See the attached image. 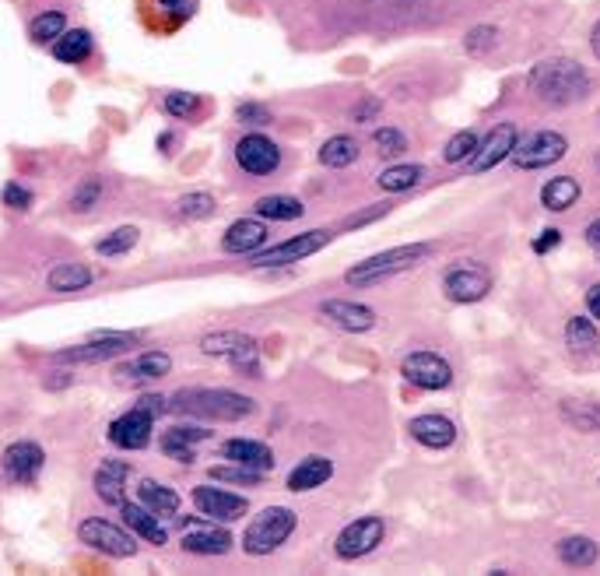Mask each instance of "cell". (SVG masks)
Masks as SVG:
<instances>
[{
  "instance_id": "6da1fadb",
  "label": "cell",
  "mask_w": 600,
  "mask_h": 576,
  "mask_svg": "<svg viewBox=\"0 0 600 576\" xmlns=\"http://www.w3.org/2000/svg\"><path fill=\"white\" fill-rule=\"evenodd\" d=\"M530 92L548 106H572L590 95V74L569 57H551L530 71Z\"/></svg>"
},
{
  "instance_id": "7a4b0ae2",
  "label": "cell",
  "mask_w": 600,
  "mask_h": 576,
  "mask_svg": "<svg viewBox=\"0 0 600 576\" xmlns=\"http://www.w3.org/2000/svg\"><path fill=\"white\" fill-rule=\"evenodd\" d=\"M172 411H183L190 418H215V422H239L257 411L253 397L236 390H179L169 401Z\"/></svg>"
},
{
  "instance_id": "3957f363",
  "label": "cell",
  "mask_w": 600,
  "mask_h": 576,
  "mask_svg": "<svg viewBox=\"0 0 600 576\" xmlns=\"http://www.w3.org/2000/svg\"><path fill=\"white\" fill-rule=\"evenodd\" d=\"M429 253H432V243L393 246V250H383V253H376V257H365L362 264L348 267L344 281H348V285H376V281H386V278H393V274L418 267Z\"/></svg>"
},
{
  "instance_id": "277c9868",
  "label": "cell",
  "mask_w": 600,
  "mask_h": 576,
  "mask_svg": "<svg viewBox=\"0 0 600 576\" xmlns=\"http://www.w3.org/2000/svg\"><path fill=\"white\" fill-rule=\"evenodd\" d=\"M295 524H299V517H295V510H288V506H267V510H260L257 517H253V524L246 527V538H243L246 555L278 552V548L292 538Z\"/></svg>"
},
{
  "instance_id": "5b68a950",
  "label": "cell",
  "mask_w": 600,
  "mask_h": 576,
  "mask_svg": "<svg viewBox=\"0 0 600 576\" xmlns=\"http://www.w3.org/2000/svg\"><path fill=\"white\" fill-rule=\"evenodd\" d=\"M565 155H569L565 134H558V130H534V134L516 141L509 159H513V166L523 169V173H534V169H548L555 166V162H562Z\"/></svg>"
},
{
  "instance_id": "8992f818",
  "label": "cell",
  "mask_w": 600,
  "mask_h": 576,
  "mask_svg": "<svg viewBox=\"0 0 600 576\" xmlns=\"http://www.w3.org/2000/svg\"><path fill=\"white\" fill-rule=\"evenodd\" d=\"M516 141H520V127L516 123H495L492 130H488L485 141H478V148H474V155L467 159V173L471 176H481V173H492L495 166H502V162L513 155Z\"/></svg>"
},
{
  "instance_id": "52a82bcc",
  "label": "cell",
  "mask_w": 600,
  "mask_h": 576,
  "mask_svg": "<svg viewBox=\"0 0 600 576\" xmlns=\"http://www.w3.org/2000/svg\"><path fill=\"white\" fill-rule=\"evenodd\" d=\"M383 538H386L383 517H358L337 534L334 552H337V559L355 562V559H365L369 552H376V548L383 545Z\"/></svg>"
},
{
  "instance_id": "ba28073f",
  "label": "cell",
  "mask_w": 600,
  "mask_h": 576,
  "mask_svg": "<svg viewBox=\"0 0 600 576\" xmlns=\"http://www.w3.org/2000/svg\"><path fill=\"white\" fill-rule=\"evenodd\" d=\"M443 292L453 303H481L492 292V274L478 260H460L443 274Z\"/></svg>"
},
{
  "instance_id": "9c48e42d",
  "label": "cell",
  "mask_w": 600,
  "mask_h": 576,
  "mask_svg": "<svg viewBox=\"0 0 600 576\" xmlns=\"http://www.w3.org/2000/svg\"><path fill=\"white\" fill-rule=\"evenodd\" d=\"M330 243V229H309L302 236H292L285 243L271 246V250H257L253 253V267H285V264H299V260L313 257L316 250Z\"/></svg>"
},
{
  "instance_id": "30bf717a",
  "label": "cell",
  "mask_w": 600,
  "mask_h": 576,
  "mask_svg": "<svg viewBox=\"0 0 600 576\" xmlns=\"http://www.w3.org/2000/svg\"><path fill=\"white\" fill-rule=\"evenodd\" d=\"M200 352L211 355V359H229L243 369H253L260 373L257 366V341L243 331H211L200 338Z\"/></svg>"
},
{
  "instance_id": "8fae6325",
  "label": "cell",
  "mask_w": 600,
  "mask_h": 576,
  "mask_svg": "<svg viewBox=\"0 0 600 576\" xmlns=\"http://www.w3.org/2000/svg\"><path fill=\"white\" fill-rule=\"evenodd\" d=\"M400 376L418 390H446L453 383V366L436 352H411L400 362Z\"/></svg>"
},
{
  "instance_id": "7c38bea8",
  "label": "cell",
  "mask_w": 600,
  "mask_h": 576,
  "mask_svg": "<svg viewBox=\"0 0 600 576\" xmlns=\"http://www.w3.org/2000/svg\"><path fill=\"white\" fill-rule=\"evenodd\" d=\"M78 538L85 541V545H92L95 552L113 555V559H130V555L137 552L134 534L116 527L113 520H85V524L78 527Z\"/></svg>"
},
{
  "instance_id": "4fadbf2b",
  "label": "cell",
  "mask_w": 600,
  "mask_h": 576,
  "mask_svg": "<svg viewBox=\"0 0 600 576\" xmlns=\"http://www.w3.org/2000/svg\"><path fill=\"white\" fill-rule=\"evenodd\" d=\"M193 506L208 520H218V524H232V520H243L250 513V499L236 496L229 489H215V485H197L193 489Z\"/></svg>"
},
{
  "instance_id": "5bb4252c",
  "label": "cell",
  "mask_w": 600,
  "mask_h": 576,
  "mask_svg": "<svg viewBox=\"0 0 600 576\" xmlns=\"http://www.w3.org/2000/svg\"><path fill=\"white\" fill-rule=\"evenodd\" d=\"M236 162L250 176H271L281 166V148L264 134H246L236 144Z\"/></svg>"
},
{
  "instance_id": "9a60e30c",
  "label": "cell",
  "mask_w": 600,
  "mask_h": 576,
  "mask_svg": "<svg viewBox=\"0 0 600 576\" xmlns=\"http://www.w3.org/2000/svg\"><path fill=\"white\" fill-rule=\"evenodd\" d=\"M130 345H137V334L102 331V334H92V341H88V345H78V348H67V352H60V362H85V366H92V362H109V359H116V355L127 352Z\"/></svg>"
},
{
  "instance_id": "2e32d148",
  "label": "cell",
  "mask_w": 600,
  "mask_h": 576,
  "mask_svg": "<svg viewBox=\"0 0 600 576\" xmlns=\"http://www.w3.org/2000/svg\"><path fill=\"white\" fill-rule=\"evenodd\" d=\"M46 464V454L39 443L32 440H18L11 443L8 450H4V475L11 478V482L18 485H32L39 478V471H43Z\"/></svg>"
},
{
  "instance_id": "e0dca14e",
  "label": "cell",
  "mask_w": 600,
  "mask_h": 576,
  "mask_svg": "<svg viewBox=\"0 0 600 576\" xmlns=\"http://www.w3.org/2000/svg\"><path fill=\"white\" fill-rule=\"evenodd\" d=\"M183 548L190 555H225L232 548V538L218 520H186Z\"/></svg>"
},
{
  "instance_id": "ac0fdd59",
  "label": "cell",
  "mask_w": 600,
  "mask_h": 576,
  "mask_svg": "<svg viewBox=\"0 0 600 576\" xmlns=\"http://www.w3.org/2000/svg\"><path fill=\"white\" fill-rule=\"evenodd\" d=\"M151 422L155 418L144 415L141 408H130L127 415H120L109 425V443L120 450H144L151 443Z\"/></svg>"
},
{
  "instance_id": "d6986e66",
  "label": "cell",
  "mask_w": 600,
  "mask_h": 576,
  "mask_svg": "<svg viewBox=\"0 0 600 576\" xmlns=\"http://www.w3.org/2000/svg\"><path fill=\"white\" fill-rule=\"evenodd\" d=\"M320 313L348 334H365L376 327V310H369L362 303H351V299H327V303H320Z\"/></svg>"
},
{
  "instance_id": "ffe728a7",
  "label": "cell",
  "mask_w": 600,
  "mask_h": 576,
  "mask_svg": "<svg viewBox=\"0 0 600 576\" xmlns=\"http://www.w3.org/2000/svg\"><path fill=\"white\" fill-rule=\"evenodd\" d=\"M411 440L422 443L425 450H446L457 443V425L446 415H418L408 422Z\"/></svg>"
},
{
  "instance_id": "44dd1931",
  "label": "cell",
  "mask_w": 600,
  "mask_h": 576,
  "mask_svg": "<svg viewBox=\"0 0 600 576\" xmlns=\"http://www.w3.org/2000/svg\"><path fill=\"white\" fill-rule=\"evenodd\" d=\"M267 243V225L264 218H239L225 229L222 246L225 253H257Z\"/></svg>"
},
{
  "instance_id": "7402d4cb",
  "label": "cell",
  "mask_w": 600,
  "mask_h": 576,
  "mask_svg": "<svg viewBox=\"0 0 600 576\" xmlns=\"http://www.w3.org/2000/svg\"><path fill=\"white\" fill-rule=\"evenodd\" d=\"M120 517H123V524H127L130 531L141 534V538L151 541V545H165V541H169V531H165L162 517H155V513H151L144 503H127V499H123Z\"/></svg>"
},
{
  "instance_id": "603a6c76",
  "label": "cell",
  "mask_w": 600,
  "mask_h": 576,
  "mask_svg": "<svg viewBox=\"0 0 600 576\" xmlns=\"http://www.w3.org/2000/svg\"><path fill=\"white\" fill-rule=\"evenodd\" d=\"M330 478H334V461L313 454L292 468V475H288V492H313L320 489V485H327Z\"/></svg>"
},
{
  "instance_id": "cb8c5ba5",
  "label": "cell",
  "mask_w": 600,
  "mask_h": 576,
  "mask_svg": "<svg viewBox=\"0 0 600 576\" xmlns=\"http://www.w3.org/2000/svg\"><path fill=\"white\" fill-rule=\"evenodd\" d=\"M222 457L232 464H246V468H257V471L274 468L271 447H267V443H257V440H229L222 447Z\"/></svg>"
},
{
  "instance_id": "d4e9b609",
  "label": "cell",
  "mask_w": 600,
  "mask_h": 576,
  "mask_svg": "<svg viewBox=\"0 0 600 576\" xmlns=\"http://www.w3.org/2000/svg\"><path fill=\"white\" fill-rule=\"evenodd\" d=\"M208 436H211V432L200 429V425H176V429H169L162 436V450L169 457H176L179 464H190L193 461V447H197V443H204Z\"/></svg>"
},
{
  "instance_id": "484cf974",
  "label": "cell",
  "mask_w": 600,
  "mask_h": 576,
  "mask_svg": "<svg viewBox=\"0 0 600 576\" xmlns=\"http://www.w3.org/2000/svg\"><path fill=\"white\" fill-rule=\"evenodd\" d=\"M555 555L562 566H572V569H586L600 559V545L586 534H569L555 545Z\"/></svg>"
},
{
  "instance_id": "4316f807",
  "label": "cell",
  "mask_w": 600,
  "mask_h": 576,
  "mask_svg": "<svg viewBox=\"0 0 600 576\" xmlns=\"http://www.w3.org/2000/svg\"><path fill=\"white\" fill-rule=\"evenodd\" d=\"M137 503H144L151 513H158V517H176L179 492L155 482V478H141V482H137Z\"/></svg>"
},
{
  "instance_id": "83f0119b",
  "label": "cell",
  "mask_w": 600,
  "mask_h": 576,
  "mask_svg": "<svg viewBox=\"0 0 600 576\" xmlns=\"http://www.w3.org/2000/svg\"><path fill=\"white\" fill-rule=\"evenodd\" d=\"M583 197V187H579L576 176H555V180H548L541 187V204L548 211H555V215H562V211H569L572 204Z\"/></svg>"
},
{
  "instance_id": "f1b7e54d",
  "label": "cell",
  "mask_w": 600,
  "mask_h": 576,
  "mask_svg": "<svg viewBox=\"0 0 600 576\" xmlns=\"http://www.w3.org/2000/svg\"><path fill=\"white\" fill-rule=\"evenodd\" d=\"M172 369V359L165 352H144L137 355V359L123 362L116 373L123 376V380H162V376H169Z\"/></svg>"
},
{
  "instance_id": "f546056e",
  "label": "cell",
  "mask_w": 600,
  "mask_h": 576,
  "mask_svg": "<svg viewBox=\"0 0 600 576\" xmlns=\"http://www.w3.org/2000/svg\"><path fill=\"white\" fill-rule=\"evenodd\" d=\"M130 468L120 461H106L99 471H95V492H99V499H106V503L120 506L123 503V482H127Z\"/></svg>"
},
{
  "instance_id": "4dcf8cb0",
  "label": "cell",
  "mask_w": 600,
  "mask_h": 576,
  "mask_svg": "<svg viewBox=\"0 0 600 576\" xmlns=\"http://www.w3.org/2000/svg\"><path fill=\"white\" fill-rule=\"evenodd\" d=\"M558 411H562V418L569 425H576L579 432H600V404L593 401H579V397H565L562 404H558Z\"/></svg>"
},
{
  "instance_id": "1f68e13d",
  "label": "cell",
  "mask_w": 600,
  "mask_h": 576,
  "mask_svg": "<svg viewBox=\"0 0 600 576\" xmlns=\"http://www.w3.org/2000/svg\"><path fill=\"white\" fill-rule=\"evenodd\" d=\"M422 176H425L422 166H415V162H400V166H390L376 176V187L386 190V194H404V190L418 187Z\"/></svg>"
},
{
  "instance_id": "d6a6232c",
  "label": "cell",
  "mask_w": 600,
  "mask_h": 576,
  "mask_svg": "<svg viewBox=\"0 0 600 576\" xmlns=\"http://www.w3.org/2000/svg\"><path fill=\"white\" fill-rule=\"evenodd\" d=\"M257 218H267V222H295L302 218V201L299 197H288V194H271V197H260L257 201Z\"/></svg>"
},
{
  "instance_id": "836d02e7",
  "label": "cell",
  "mask_w": 600,
  "mask_h": 576,
  "mask_svg": "<svg viewBox=\"0 0 600 576\" xmlns=\"http://www.w3.org/2000/svg\"><path fill=\"white\" fill-rule=\"evenodd\" d=\"M565 345H569V352H576V355H593L600 345L597 324H593L590 317H572L569 324H565Z\"/></svg>"
},
{
  "instance_id": "e575fe53",
  "label": "cell",
  "mask_w": 600,
  "mask_h": 576,
  "mask_svg": "<svg viewBox=\"0 0 600 576\" xmlns=\"http://www.w3.org/2000/svg\"><path fill=\"white\" fill-rule=\"evenodd\" d=\"M355 159H358V141H355V137L337 134V137H330V141H323L320 166H327V169H348Z\"/></svg>"
},
{
  "instance_id": "d590c367",
  "label": "cell",
  "mask_w": 600,
  "mask_h": 576,
  "mask_svg": "<svg viewBox=\"0 0 600 576\" xmlns=\"http://www.w3.org/2000/svg\"><path fill=\"white\" fill-rule=\"evenodd\" d=\"M92 267H85V264H60V267H53L50 271V288L53 292H81V288H88L92 285Z\"/></svg>"
},
{
  "instance_id": "8d00e7d4",
  "label": "cell",
  "mask_w": 600,
  "mask_h": 576,
  "mask_svg": "<svg viewBox=\"0 0 600 576\" xmlns=\"http://www.w3.org/2000/svg\"><path fill=\"white\" fill-rule=\"evenodd\" d=\"M53 53H57V60H64V64H81V60H88V53H92V32L85 29L64 32V36L53 43Z\"/></svg>"
},
{
  "instance_id": "74e56055",
  "label": "cell",
  "mask_w": 600,
  "mask_h": 576,
  "mask_svg": "<svg viewBox=\"0 0 600 576\" xmlns=\"http://www.w3.org/2000/svg\"><path fill=\"white\" fill-rule=\"evenodd\" d=\"M29 32L36 43H57V39L67 32V15L64 11H46V15L32 18Z\"/></svg>"
},
{
  "instance_id": "f35d334b",
  "label": "cell",
  "mask_w": 600,
  "mask_h": 576,
  "mask_svg": "<svg viewBox=\"0 0 600 576\" xmlns=\"http://www.w3.org/2000/svg\"><path fill=\"white\" fill-rule=\"evenodd\" d=\"M137 236H141V232H137L134 225H123V229L109 232L106 239H99L95 253H99V257H123V253H130L137 246Z\"/></svg>"
},
{
  "instance_id": "ab89813d",
  "label": "cell",
  "mask_w": 600,
  "mask_h": 576,
  "mask_svg": "<svg viewBox=\"0 0 600 576\" xmlns=\"http://www.w3.org/2000/svg\"><path fill=\"white\" fill-rule=\"evenodd\" d=\"M474 148H478V134H474V130H457V134L446 141L443 162H446V166H460V162L471 159Z\"/></svg>"
},
{
  "instance_id": "60d3db41",
  "label": "cell",
  "mask_w": 600,
  "mask_h": 576,
  "mask_svg": "<svg viewBox=\"0 0 600 576\" xmlns=\"http://www.w3.org/2000/svg\"><path fill=\"white\" fill-rule=\"evenodd\" d=\"M372 144H376V152L383 155V159H400V155L408 152V137L400 134L397 127L372 130Z\"/></svg>"
},
{
  "instance_id": "b9f144b4",
  "label": "cell",
  "mask_w": 600,
  "mask_h": 576,
  "mask_svg": "<svg viewBox=\"0 0 600 576\" xmlns=\"http://www.w3.org/2000/svg\"><path fill=\"white\" fill-rule=\"evenodd\" d=\"M267 471H257V468H246V464H218V468H211V478L215 482H225V485H257L260 478H264Z\"/></svg>"
},
{
  "instance_id": "7bdbcfd3",
  "label": "cell",
  "mask_w": 600,
  "mask_h": 576,
  "mask_svg": "<svg viewBox=\"0 0 600 576\" xmlns=\"http://www.w3.org/2000/svg\"><path fill=\"white\" fill-rule=\"evenodd\" d=\"M176 208H179V215H183V218H200V222H204V218L215 215L218 204H215V197L200 190V194H183L176 201Z\"/></svg>"
},
{
  "instance_id": "ee69618b",
  "label": "cell",
  "mask_w": 600,
  "mask_h": 576,
  "mask_svg": "<svg viewBox=\"0 0 600 576\" xmlns=\"http://www.w3.org/2000/svg\"><path fill=\"white\" fill-rule=\"evenodd\" d=\"M495 43H499V29H492V25H478V29L467 32L464 50L471 53V57H485V53L495 50Z\"/></svg>"
},
{
  "instance_id": "f6af8a7d",
  "label": "cell",
  "mask_w": 600,
  "mask_h": 576,
  "mask_svg": "<svg viewBox=\"0 0 600 576\" xmlns=\"http://www.w3.org/2000/svg\"><path fill=\"white\" fill-rule=\"evenodd\" d=\"M99 194H102V180L99 176H88L85 183H78V190L71 194V208L74 211H88V208H95V201H99Z\"/></svg>"
},
{
  "instance_id": "bcb514c9",
  "label": "cell",
  "mask_w": 600,
  "mask_h": 576,
  "mask_svg": "<svg viewBox=\"0 0 600 576\" xmlns=\"http://www.w3.org/2000/svg\"><path fill=\"white\" fill-rule=\"evenodd\" d=\"M165 109H169V116H190V113H197V95H190V92H169V95H165Z\"/></svg>"
},
{
  "instance_id": "7dc6e473",
  "label": "cell",
  "mask_w": 600,
  "mask_h": 576,
  "mask_svg": "<svg viewBox=\"0 0 600 576\" xmlns=\"http://www.w3.org/2000/svg\"><path fill=\"white\" fill-rule=\"evenodd\" d=\"M236 116L246 127H264V123H271V113H267V106H260V102H243V106L236 109Z\"/></svg>"
},
{
  "instance_id": "c3c4849f",
  "label": "cell",
  "mask_w": 600,
  "mask_h": 576,
  "mask_svg": "<svg viewBox=\"0 0 600 576\" xmlns=\"http://www.w3.org/2000/svg\"><path fill=\"white\" fill-rule=\"evenodd\" d=\"M379 109H383V102H379L376 95H369V99H362L355 109H351V120H355V123H372L379 116Z\"/></svg>"
},
{
  "instance_id": "681fc988",
  "label": "cell",
  "mask_w": 600,
  "mask_h": 576,
  "mask_svg": "<svg viewBox=\"0 0 600 576\" xmlns=\"http://www.w3.org/2000/svg\"><path fill=\"white\" fill-rule=\"evenodd\" d=\"M4 204L15 211H25L32 204V194L25 187H18V183H8V187H4Z\"/></svg>"
},
{
  "instance_id": "f907efd6",
  "label": "cell",
  "mask_w": 600,
  "mask_h": 576,
  "mask_svg": "<svg viewBox=\"0 0 600 576\" xmlns=\"http://www.w3.org/2000/svg\"><path fill=\"white\" fill-rule=\"evenodd\" d=\"M134 408H141L144 415H151V418H162L165 411H169V401H165V397H155V394H148V397H141V401H137Z\"/></svg>"
},
{
  "instance_id": "816d5d0a",
  "label": "cell",
  "mask_w": 600,
  "mask_h": 576,
  "mask_svg": "<svg viewBox=\"0 0 600 576\" xmlns=\"http://www.w3.org/2000/svg\"><path fill=\"white\" fill-rule=\"evenodd\" d=\"M558 243H562V232H558V229H544L530 246H534V253H548V250H555Z\"/></svg>"
},
{
  "instance_id": "f5cc1de1",
  "label": "cell",
  "mask_w": 600,
  "mask_h": 576,
  "mask_svg": "<svg viewBox=\"0 0 600 576\" xmlns=\"http://www.w3.org/2000/svg\"><path fill=\"white\" fill-rule=\"evenodd\" d=\"M386 211H390V208H386V204H376V208H372V211H362V215H355V218H348V222H344V225H348V229H358V225H365V222H372V218H383V215H386Z\"/></svg>"
},
{
  "instance_id": "db71d44e",
  "label": "cell",
  "mask_w": 600,
  "mask_h": 576,
  "mask_svg": "<svg viewBox=\"0 0 600 576\" xmlns=\"http://www.w3.org/2000/svg\"><path fill=\"white\" fill-rule=\"evenodd\" d=\"M162 8H169V11H176V15H193L197 11V0H158Z\"/></svg>"
},
{
  "instance_id": "11a10c76",
  "label": "cell",
  "mask_w": 600,
  "mask_h": 576,
  "mask_svg": "<svg viewBox=\"0 0 600 576\" xmlns=\"http://www.w3.org/2000/svg\"><path fill=\"white\" fill-rule=\"evenodd\" d=\"M586 310H590L593 320H600V281L590 285V292H586Z\"/></svg>"
},
{
  "instance_id": "9f6ffc18",
  "label": "cell",
  "mask_w": 600,
  "mask_h": 576,
  "mask_svg": "<svg viewBox=\"0 0 600 576\" xmlns=\"http://www.w3.org/2000/svg\"><path fill=\"white\" fill-rule=\"evenodd\" d=\"M583 236H586V243H590L593 250L600 253V218H593V222L586 225V232H583Z\"/></svg>"
},
{
  "instance_id": "6f0895ef",
  "label": "cell",
  "mask_w": 600,
  "mask_h": 576,
  "mask_svg": "<svg viewBox=\"0 0 600 576\" xmlns=\"http://www.w3.org/2000/svg\"><path fill=\"white\" fill-rule=\"evenodd\" d=\"M590 50H593V57L600 60V22H593V29H590Z\"/></svg>"
}]
</instances>
